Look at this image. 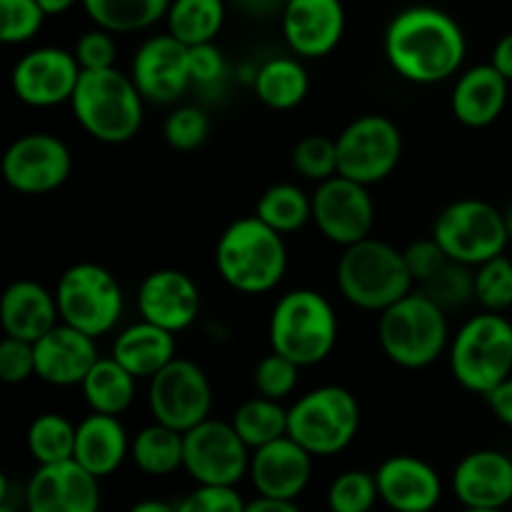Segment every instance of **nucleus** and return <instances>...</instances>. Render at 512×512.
Instances as JSON below:
<instances>
[{
  "instance_id": "nucleus-1",
  "label": "nucleus",
  "mask_w": 512,
  "mask_h": 512,
  "mask_svg": "<svg viewBox=\"0 0 512 512\" xmlns=\"http://www.w3.org/2000/svg\"><path fill=\"white\" fill-rule=\"evenodd\" d=\"M383 48L400 78L415 85H435L460 73L468 40L453 15L433 5H413L390 20Z\"/></svg>"
},
{
  "instance_id": "nucleus-2",
  "label": "nucleus",
  "mask_w": 512,
  "mask_h": 512,
  "mask_svg": "<svg viewBox=\"0 0 512 512\" xmlns=\"http://www.w3.org/2000/svg\"><path fill=\"white\" fill-rule=\"evenodd\" d=\"M215 265L225 283L245 295L278 288L288 270V248L278 230L258 215L238 218L223 230L215 248Z\"/></svg>"
},
{
  "instance_id": "nucleus-3",
  "label": "nucleus",
  "mask_w": 512,
  "mask_h": 512,
  "mask_svg": "<svg viewBox=\"0 0 512 512\" xmlns=\"http://www.w3.org/2000/svg\"><path fill=\"white\" fill-rule=\"evenodd\" d=\"M143 103L133 78L118 68L83 70L70 108L90 138L108 145H123L143 128Z\"/></svg>"
},
{
  "instance_id": "nucleus-4",
  "label": "nucleus",
  "mask_w": 512,
  "mask_h": 512,
  "mask_svg": "<svg viewBox=\"0 0 512 512\" xmlns=\"http://www.w3.org/2000/svg\"><path fill=\"white\" fill-rule=\"evenodd\" d=\"M338 333L340 323L333 303L318 290H290L270 313V350L285 355L300 368L323 363L338 345Z\"/></svg>"
},
{
  "instance_id": "nucleus-5",
  "label": "nucleus",
  "mask_w": 512,
  "mask_h": 512,
  "mask_svg": "<svg viewBox=\"0 0 512 512\" xmlns=\"http://www.w3.org/2000/svg\"><path fill=\"white\" fill-rule=\"evenodd\" d=\"M378 343L390 363L423 370L448 350V315L430 295L413 290L380 313Z\"/></svg>"
},
{
  "instance_id": "nucleus-6",
  "label": "nucleus",
  "mask_w": 512,
  "mask_h": 512,
  "mask_svg": "<svg viewBox=\"0 0 512 512\" xmlns=\"http://www.w3.org/2000/svg\"><path fill=\"white\" fill-rule=\"evenodd\" d=\"M338 288L350 305L368 313H383L413 293V275L403 250L378 238H365L343 248L338 260Z\"/></svg>"
},
{
  "instance_id": "nucleus-7",
  "label": "nucleus",
  "mask_w": 512,
  "mask_h": 512,
  "mask_svg": "<svg viewBox=\"0 0 512 512\" xmlns=\"http://www.w3.org/2000/svg\"><path fill=\"white\" fill-rule=\"evenodd\" d=\"M448 363L460 388L488 395L512 375V323L490 310L473 315L450 338Z\"/></svg>"
},
{
  "instance_id": "nucleus-8",
  "label": "nucleus",
  "mask_w": 512,
  "mask_h": 512,
  "mask_svg": "<svg viewBox=\"0 0 512 512\" xmlns=\"http://www.w3.org/2000/svg\"><path fill=\"white\" fill-rule=\"evenodd\" d=\"M360 430V405L340 385H320L288 408V435L313 458H330L348 448Z\"/></svg>"
},
{
  "instance_id": "nucleus-9",
  "label": "nucleus",
  "mask_w": 512,
  "mask_h": 512,
  "mask_svg": "<svg viewBox=\"0 0 512 512\" xmlns=\"http://www.w3.org/2000/svg\"><path fill=\"white\" fill-rule=\"evenodd\" d=\"M60 323L103 338L123 318L125 295L118 278L98 263H78L65 270L55 288Z\"/></svg>"
},
{
  "instance_id": "nucleus-10",
  "label": "nucleus",
  "mask_w": 512,
  "mask_h": 512,
  "mask_svg": "<svg viewBox=\"0 0 512 512\" xmlns=\"http://www.w3.org/2000/svg\"><path fill=\"white\" fill-rule=\"evenodd\" d=\"M433 238L455 263L478 265L498 258L510 243L505 215L488 200L463 198L440 210L433 225Z\"/></svg>"
},
{
  "instance_id": "nucleus-11",
  "label": "nucleus",
  "mask_w": 512,
  "mask_h": 512,
  "mask_svg": "<svg viewBox=\"0 0 512 512\" xmlns=\"http://www.w3.org/2000/svg\"><path fill=\"white\" fill-rule=\"evenodd\" d=\"M338 175L363 185L383 183L403 158V133L388 115H360L335 138Z\"/></svg>"
},
{
  "instance_id": "nucleus-12",
  "label": "nucleus",
  "mask_w": 512,
  "mask_h": 512,
  "mask_svg": "<svg viewBox=\"0 0 512 512\" xmlns=\"http://www.w3.org/2000/svg\"><path fill=\"white\" fill-rule=\"evenodd\" d=\"M148 408L155 423L188 433L210 418L213 385L198 363L175 358L150 378Z\"/></svg>"
},
{
  "instance_id": "nucleus-13",
  "label": "nucleus",
  "mask_w": 512,
  "mask_h": 512,
  "mask_svg": "<svg viewBox=\"0 0 512 512\" xmlns=\"http://www.w3.org/2000/svg\"><path fill=\"white\" fill-rule=\"evenodd\" d=\"M185 435L183 470L198 485H238L250 473V448L233 423L203 420Z\"/></svg>"
},
{
  "instance_id": "nucleus-14",
  "label": "nucleus",
  "mask_w": 512,
  "mask_h": 512,
  "mask_svg": "<svg viewBox=\"0 0 512 512\" xmlns=\"http://www.w3.org/2000/svg\"><path fill=\"white\" fill-rule=\"evenodd\" d=\"M70 170L68 145L53 133L20 135L3 155L5 183L20 195L53 193L70 178Z\"/></svg>"
},
{
  "instance_id": "nucleus-15",
  "label": "nucleus",
  "mask_w": 512,
  "mask_h": 512,
  "mask_svg": "<svg viewBox=\"0 0 512 512\" xmlns=\"http://www.w3.org/2000/svg\"><path fill=\"white\" fill-rule=\"evenodd\" d=\"M313 223L330 243L348 248L370 238L375 225V203L368 185L345 175L318 183L313 193Z\"/></svg>"
},
{
  "instance_id": "nucleus-16",
  "label": "nucleus",
  "mask_w": 512,
  "mask_h": 512,
  "mask_svg": "<svg viewBox=\"0 0 512 512\" xmlns=\"http://www.w3.org/2000/svg\"><path fill=\"white\" fill-rule=\"evenodd\" d=\"M83 68L63 48H35L15 63L10 85L20 103L30 108H55L73 100Z\"/></svg>"
},
{
  "instance_id": "nucleus-17",
  "label": "nucleus",
  "mask_w": 512,
  "mask_h": 512,
  "mask_svg": "<svg viewBox=\"0 0 512 512\" xmlns=\"http://www.w3.org/2000/svg\"><path fill=\"white\" fill-rule=\"evenodd\" d=\"M130 78L148 103L173 105L193 85L190 48L170 33L153 35L135 50Z\"/></svg>"
},
{
  "instance_id": "nucleus-18",
  "label": "nucleus",
  "mask_w": 512,
  "mask_h": 512,
  "mask_svg": "<svg viewBox=\"0 0 512 512\" xmlns=\"http://www.w3.org/2000/svg\"><path fill=\"white\" fill-rule=\"evenodd\" d=\"M28 512H98L100 485L93 473L75 460L38 465L25 485Z\"/></svg>"
},
{
  "instance_id": "nucleus-19",
  "label": "nucleus",
  "mask_w": 512,
  "mask_h": 512,
  "mask_svg": "<svg viewBox=\"0 0 512 512\" xmlns=\"http://www.w3.org/2000/svg\"><path fill=\"white\" fill-rule=\"evenodd\" d=\"M343 35L345 8L340 0H288L283 5V38L298 58H325Z\"/></svg>"
},
{
  "instance_id": "nucleus-20",
  "label": "nucleus",
  "mask_w": 512,
  "mask_h": 512,
  "mask_svg": "<svg viewBox=\"0 0 512 512\" xmlns=\"http://www.w3.org/2000/svg\"><path fill=\"white\" fill-rule=\"evenodd\" d=\"M200 288L188 273L175 268L153 270L138 288L140 318L170 333H183L198 320Z\"/></svg>"
},
{
  "instance_id": "nucleus-21",
  "label": "nucleus",
  "mask_w": 512,
  "mask_h": 512,
  "mask_svg": "<svg viewBox=\"0 0 512 512\" xmlns=\"http://www.w3.org/2000/svg\"><path fill=\"white\" fill-rule=\"evenodd\" d=\"M250 480L258 495L295 500L305 493L313 475V455L290 435L273 440L250 455Z\"/></svg>"
},
{
  "instance_id": "nucleus-22",
  "label": "nucleus",
  "mask_w": 512,
  "mask_h": 512,
  "mask_svg": "<svg viewBox=\"0 0 512 512\" xmlns=\"http://www.w3.org/2000/svg\"><path fill=\"white\" fill-rule=\"evenodd\" d=\"M35 345V375L55 388L83 385L90 368L100 360L95 338L73 325L58 323Z\"/></svg>"
},
{
  "instance_id": "nucleus-23",
  "label": "nucleus",
  "mask_w": 512,
  "mask_h": 512,
  "mask_svg": "<svg viewBox=\"0 0 512 512\" xmlns=\"http://www.w3.org/2000/svg\"><path fill=\"white\" fill-rule=\"evenodd\" d=\"M453 493L463 508L505 510L512 503V453L475 450L453 470Z\"/></svg>"
},
{
  "instance_id": "nucleus-24",
  "label": "nucleus",
  "mask_w": 512,
  "mask_h": 512,
  "mask_svg": "<svg viewBox=\"0 0 512 512\" xmlns=\"http://www.w3.org/2000/svg\"><path fill=\"white\" fill-rule=\"evenodd\" d=\"M380 500L393 512H433L443 498L435 468L415 455H393L375 470Z\"/></svg>"
},
{
  "instance_id": "nucleus-25",
  "label": "nucleus",
  "mask_w": 512,
  "mask_h": 512,
  "mask_svg": "<svg viewBox=\"0 0 512 512\" xmlns=\"http://www.w3.org/2000/svg\"><path fill=\"white\" fill-rule=\"evenodd\" d=\"M510 80L493 63L463 70L453 85L450 108L465 128H488L508 105Z\"/></svg>"
},
{
  "instance_id": "nucleus-26",
  "label": "nucleus",
  "mask_w": 512,
  "mask_h": 512,
  "mask_svg": "<svg viewBox=\"0 0 512 512\" xmlns=\"http://www.w3.org/2000/svg\"><path fill=\"white\" fill-rule=\"evenodd\" d=\"M60 323L55 293L35 280H15L0 298V325L5 335L38 343Z\"/></svg>"
},
{
  "instance_id": "nucleus-27",
  "label": "nucleus",
  "mask_w": 512,
  "mask_h": 512,
  "mask_svg": "<svg viewBox=\"0 0 512 512\" xmlns=\"http://www.w3.org/2000/svg\"><path fill=\"white\" fill-rule=\"evenodd\" d=\"M130 458V438L118 415L90 413L75 433V463L103 480L123 468Z\"/></svg>"
},
{
  "instance_id": "nucleus-28",
  "label": "nucleus",
  "mask_w": 512,
  "mask_h": 512,
  "mask_svg": "<svg viewBox=\"0 0 512 512\" xmlns=\"http://www.w3.org/2000/svg\"><path fill=\"white\" fill-rule=\"evenodd\" d=\"M175 350H178L175 333L148 323V320H140V323L128 325L115 335L110 355L138 380H150L165 365L178 358Z\"/></svg>"
},
{
  "instance_id": "nucleus-29",
  "label": "nucleus",
  "mask_w": 512,
  "mask_h": 512,
  "mask_svg": "<svg viewBox=\"0 0 512 512\" xmlns=\"http://www.w3.org/2000/svg\"><path fill=\"white\" fill-rule=\"evenodd\" d=\"M253 88L260 103L270 110H293L308 98L310 78L303 60L278 55L255 70Z\"/></svg>"
},
{
  "instance_id": "nucleus-30",
  "label": "nucleus",
  "mask_w": 512,
  "mask_h": 512,
  "mask_svg": "<svg viewBox=\"0 0 512 512\" xmlns=\"http://www.w3.org/2000/svg\"><path fill=\"white\" fill-rule=\"evenodd\" d=\"M135 385H138V378L130 370H125L113 355H108L90 368L80 390H83L85 403L90 405L93 413L118 415L120 418L133 405Z\"/></svg>"
},
{
  "instance_id": "nucleus-31",
  "label": "nucleus",
  "mask_w": 512,
  "mask_h": 512,
  "mask_svg": "<svg viewBox=\"0 0 512 512\" xmlns=\"http://www.w3.org/2000/svg\"><path fill=\"white\" fill-rule=\"evenodd\" d=\"M130 460L150 478L178 473L185 460V435L168 425H148L130 440Z\"/></svg>"
},
{
  "instance_id": "nucleus-32",
  "label": "nucleus",
  "mask_w": 512,
  "mask_h": 512,
  "mask_svg": "<svg viewBox=\"0 0 512 512\" xmlns=\"http://www.w3.org/2000/svg\"><path fill=\"white\" fill-rule=\"evenodd\" d=\"M165 25L188 48L215 43L225 25V0H170Z\"/></svg>"
},
{
  "instance_id": "nucleus-33",
  "label": "nucleus",
  "mask_w": 512,
  "mask_h": 512,
  "mask_svg": "<svg viewBox=\"0 0 512 512\" xmlns=\"http://www.w3.org/2000/svg\"><path fill=\"white\" fill-rule=\"evenodd\" d=\"M80 5L98 28L123 35L140 33L165 20L170 0H80Z\"/></svg>"
},
{
  "instance_id": "nucleus-34",
  "label": "nucleus",
  "mask_w": 512,
  "mask_h": 512,
  "mask_svg": "<svg viewBox=\"0 0 512 512\" xmlns=\"http://www.w3.org/2000/svg\"><path fill=\"white\" fill-rule=\"evenodd\" d=\"M255 215L280 235L298 233L313 220V195L293 183H278L260 195Z\"/></svg>"
},
{
  "instance_id": "nucleus-35",
  "label": "nucleus",
  "mask_w": 512,
  "mask_h": 512,
  "mask_svg": "<svg viewBox=\"0 0 512 512\" xmlns=\"http://www.w3.org/2000/svg\"><path fill=\"white\" fill-rule=\"evenodd\" d=\"M230 423L250 450H258L288 435V410L280 400L258 395L253 400H245L233 413Z\"/></svg>"
},
{
  "instance_id": "nucleus-36",
  "label": "nucleus",
  "mask_w": 512,
  "mask_h": 512,
  "mask_svg": "<svg viewBox=\"0 0 512 512\" xmlns=\"http://www.w3.org/2000/svg\"><path fill=\"white\" fill-rule=\"evenodd\" d=\"M78 425L58 413H43L30 423L28 450L38 465H55L75 458Z\"/></svg>"
},
{
  "instance_id": "nucleus-37",
  "label": "nucleus",
  "mask_w": 512,
  "mask_h": 512,
  "mask_svg": "<svg viewBox=\"0 0 512 512\" xmlns=\"http://www.w3.org/2000/svg\"><path fill=\"white\" fill-rule=\"evenodd\" d=\"M378 480L375 473L365 470H348L340 473L328 488L330 512H370L378 503Z\"/></svg>"
},
{
  "instance_id": "nucleus-38",
  "label": "nucleus",
  "mask_w": 512,
  "mask_h": 512,
  "mask_svg": "<svg viewBox=\"0 0 512 512\" xmlns=\"http://www.w3.org/2000/svg\"><path fill=\"white\" fill-rule=\"evenodd\" d=\"M475 300L490 313L512 308V260L505 255L478 265L475 270Z\"/></svg>"
},
{
  "instance_id": "nucleus-39",
  "label": "nucleus",
  "mask_w": 512,
  "mask_h": 512,
  "mask_svg": "<svg viewBox=\"0 0 512 512\" xmlns=\"http://www.w3.org/2000/svg\"><path fill=\"white\" fill-rule=\"evenodd\" d=\"M293 168L305 180L325 183L338 175V143L328 135H308L293 148Z\"/></svg>"
},
{
  "instance_id": "nucleus-40",
  "label": "nucleus",
  "mask_w": 512,
  "mask_h": 512,
  "mask_svg": "<svg viewBox=\"0 0 512 512\" xmlns=\"http://www.w3.org/2000/svg\"><path fill=\"white\" fill-rule=\"evenodd\" d=\"M420 290L430 295L443 310L460 308V305H468L470 300H475V273L470 270V265L450 260L435 278L420 285Z\"/></svg>"
},
{
  "instance_id": "nucleus-41",
  "label": "nucleus",
  "mask_w": 512,
  "mask_h": 512,
  "mask_svg": "<svg viewBox=\"0 0 512 512\" xmlns=\"http://www.w3.org/2000/svg\"><path fill=\"white\" fill-rule=\"evenodd\" d=\"M45 13L38 0H0V40L5 45H23L43 30Z\"/></svg>"
},
{
  "instance_id": "nucleus-42",
  "label": "nucleus",
  "mask_w": 512,
  "mask_h": 512,
  "mask_svg": "<svg viewBox=\"0 0 512 512\" xmlns=\"http://www.w3.org/2000/svg\"><path fill=\"white\" fill-rule=\"evenodd\" d=\"M300 370L303 368H300L298 363H293V360L285 358V355L270 350V355H265V358L255 365V390H258V395H263V398L280 400V403H283V400L290 398V395L295 393V388H298Z\"/></svg>"
},
{
  "instance_id": "nucleus-43",
  "label": "nucleus",
  "mask_w": 512,
  "mask_h": 512,
  "mask_svg": "<svg viewBox=\"0 0 512 512\" xmlns=\"http://www.w3.org/2000/svg\"><path fill=\"white\" fill-rule=\"evenodd\" d=\"M163 133L170 148L190 153L208 140L210 120L205 110L195 108V105H180V108L170 110V115L165 118Z\"/></svg>"
},
{
  "instance_id": "nucleus-44",
  "label": "nucleus",
  "mask_w": 512,
  "mask_h": 512,
  "mask_svg": "<svg viewBox=\"0 0 512 512\" xmlns=\"http://www.w3.org/2000/svg\"><path fill=\"white\" fill-rule=\"evenodd\" d=\"M75 60L83 70H108L115 68V58H118V43H115V33L98 28L85 30L78 38L73 50Z\"/></svg>"
},
{
  "instance_id": "nucleus-45",
  "label": "nucleus",
  "mask_w": 512,
  "mask_h": 512,
  "mask_svg": "<svg viewBox=\"0 0 512 512\" xmlns=\"http://www.w3.org/2000/svg\"><path fill=\"white\" fill-rule=\"evenodd\" d=\"M245 500L233 485H198L178 503V512H245Z\"/></svg>"
},
{
  "instance_id": "nucleus-46",
  "label": "nucleus",
  "mask_w": 512,
  "mask_h": 512,
  "mask_svg": "<svg viewBox=\"0 0 512 512\" xmlns=\"http://www.w3.org/2000/svg\"><path fill=\"white\" fill-rule=\"evenodd\" d=\"M35 375V345L5 335L0 343V380L8 385H20Z\"/></svg>"
},
{
  "instance_id": "nucleus-47",
  "label": "nucleus",
  "mask_w": 512,
  "mask_h": 512,
  "mask_svg": "<svg viewBox=\"0 0 512 512\" xmlns=\"http://www.w3.org/2000/svg\"><path fill=\"white\" fill-rule=\"evenodd\" d=\"M403 255L405 265H408L410 275H413V280L418 285L428 283L430 278H435V275L450 263L448 253L440 248V243L435 238L415 240V243H410L408 248L403 250Z\"/></svg>"
},
{
  "instance_id": "nucleus-48",
  "label": "nucleus",
  "mask_w": 512,
  "mask_h": 512,
  "mask_svg": "<svg viewBox=\"0 0 512 512\" xmlns=\"http://www.w3.org/2000/svg\"><path fill=\"white\" fill-rule=\"evenodd\" d=\"M190 78L195 85H215L225 78V58L215 43L190 48Z\"/></svg>"
},
{
  "instance_id": "nucleus-49",
  "label": "nucleus",
  "mask_w": 512,
  "mask_h": 512,
  "mask_svg": "<svg viewBox=\"0 0 512 512\" xmlns=\"http://www.w3.org/2000/svg\"><path fill=\"white\" fill-rule=\"evenodd\" d=\"M483 398L485 403H488V408L493 410L495 418L503 425H508V428H512V375L505 378L500 385H495V388L490 390L488 395H483Z\"/></svg>"
},
{
  "instance_id": "nucleus-50",
  "label": "nucleus",
  "mask_w": 512,
  "mask_h": 512,
  "mask_svg": "<svg viewBox=\"0 0 512 512\" xmlns=\"http://www.w3.org/2000/svg\"><path fill=\"white\" fill-rule=\"evenodd\" d=\"M490 63H493L495 68H498L500 73H503L505 78H508L512 83V33L503 35V38L495 43L493 58H490Z\"/></svg>"
},
{
  "instance_id": "nucleus-51",
  "label": "nucleus",
  "mask_w": 512,
  "mask_h": 512,
  "mask_svg": "<svg viewBox=\"0 0 512 512\" xmlns=\"http://www.w3.org/2000/svg\"><path fill=\"white\" fill-rule=\"evenodd\" d=\"M245 512H303L295 505V500H275V498H258L245 505Z\"/></svg>"
},
{
  "instance_id": "nucleus-52",
  "label": "nucleus",
  "mask_w": 512,
  "mask_h": 512,
  "mask_svg": "<svg viewBox=\"0 0 512 512\" xmlns=\"http://www.w3.org/2000/svg\"><path fill=\"white\" fill-rule=\"evenodd\" d=\"M128 512H178V505H170L165 500H140Z\"/></svg>"
},
{
  "instance_id": "nucleus-53",
  "label": "nucleus",
  "mask_w": 512,
  "mask_h": 512,
  "mask_svg": "<svg viewBox=\"0 0 512 512\" xmlns=\"http://www.w3.org/2000/svg\"><path fill=\"white\" fill-rule=\"evenodd\" d=\"M38 3L48 15H63V13H68L73 5H78L80 0H38Z\"/></svg>"
},
{
  "instance_id": "nucleus-54",
  "label": "nucleus",
  "mask_w": 512,
  "mask_h": 512,
  "mask_svg": "<svg viewBox=\"0 0 512 512\" xmlns=\"http://www.w3.org/2000/svg\"><path fill=\"white\" fill-rule=\"evenodd\" d=\"M503 215H505V228H508L510 243H512V200H510V205H508V208L503 210Z\"/></svg>"
},
{
  "instance_id": "nucleus-55",
  "label": "nucleus",
  "mask_w": 512,
  "mask_h": 512,
  "mask_svg": "<svg viewBox=\"0 0 512 512\" xmlns=\"http://www.w3.org/2000/svg\"><path fill=\"white\" fill-rule=\"evenodd\" d=\"M0 512H20V510L13 508V505H10V503H3V505H0Z\"/></svg>"
},
{
  "instance_id": "nucleus-56",
  "label": "nucleus",
  "mask_w": 512,
  "mask_h": 512,
  "mask_svg": "<svg viewBox=\"0 0 512 512\" xmlns=\"http://www.w3.org/2000/svg\"><path fill=\"white\" fill-rule=\"evenodd\" d=\"M460 512H503V510H475V508H463Z\"/></svg>"
},
{
  "instance_id": "nucleus-57",
  "label": "nucleus",
  "mask_w": 512,
  "mask_h": 512,
  "mask_svg": "<svg viewBox=\"0 0 512 512\" xmlns=\"http://www.w3.org/2000/svg\"><path fill=\"white\" fill-rule=\"evenodd\" d=\"M280 3H288V0H280Z\"/></svg>"
}]
</instances>
